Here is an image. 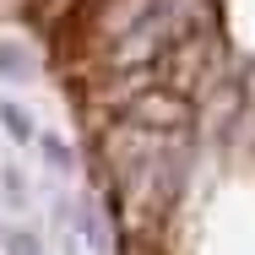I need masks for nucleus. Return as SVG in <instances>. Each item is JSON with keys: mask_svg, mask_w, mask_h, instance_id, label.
Wrapping results in <instances>:
<instances>
[{"mask_svg": "<svg viewBox=\"0 0 255 255\" xmlns=\"http://www.w3.org/2000/svg\"><path fill=\"white\" fill-rule=\"evenodd\" d=\"M0 125L11 130V141H16V147H38V125H33V114H27L22 103L0 98Z\"/></svg>", "mask_w": 255, "mask_h": 255, "instance_id": "obj_1", "label": "nucleus"}, {"mask_svg": "<svg viewBox=\"0 0 255 255\" xmlns=\"http://www.w3.org/2000/svg\"><path fill=\"white\" fill-rule=\"evenodd\" d=\"M38 152L49 157L54 174H71V147H65V141H54V136H44V130H38Z\"/></svg>", "mask_w": 255, "mask_h": 255, "instance_id": "obj_4", "label": "nucleus"}, {"mask_svg": "<svg viewBox=\"0 0 255 255\" xmlns=\"http://www.w3.org/2000/svg\"><path fill=\"white\" fill-rule=\"evenodd\" d=\"M0 196H5V206L22 217L27 206H33V196H27V179H22V168H0Z\"/></svg>", "mask_w": 255, "mask_h": 255, "instance_id": "obj_2", "label": "nucleus"}, {"mask_svg": "<svg viewBox=\"0 0 255 255\" xmlns=\"http://www.w3.org/2000/svg\"><path fill=\"white\" fill-rule=\"evenodd\" d=\"M0 76L5 82H22V76H33V60L16 49V44H0Z\"/></svg>", "mask_w": 255, "mask_h": 255, "instance_id": "obj_3", "label": "nucleus"}]
</instances>
